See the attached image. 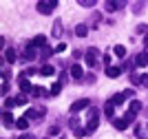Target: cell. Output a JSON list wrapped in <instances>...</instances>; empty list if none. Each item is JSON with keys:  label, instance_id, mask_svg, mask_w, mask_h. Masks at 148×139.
Listing matches in <instances>:
<instances>
[{"label": "cell", "instance_id": "cell-31", "mask_svg": "<svg viewBox=\"0 0 148 139\" xmlns=\"http://www.w3.org/2000/svg\"><path fill=\"white\" fill-rule=\"evenodd\" d=\"M18 139H33L31 135H22V137H18Z\"/></svg>", "mask_w": 148, "mask_h": 139}, {"label": "cell", "instance_id": "cell-10", "mask_svg": "<svg viewBox=\"0 0 148 139\" xmlns=\"http://www.w3.org/2000/svg\"><path fill=\"white\" fill-rule=\"evenodd\" d=\"M5 60L9 62V64H13V62L18 60V55H16V51H13V49H7V51H5Z\"/></svg>", "mask_w": 148, "mask_h": 139}, {"label": "cell", "instance_id": "cell-2", "mask_svg": "<svg viewBox=\"0 0 148 139\" xmlns=\"http://www.w3.org/2000/svg\"><path fill=\"white\" fill-rule=\"evenodd\" d=\"M128 97H133V91H124V93H117V95H113V99H111V104L113 106H117V104H124L126 102V99H128Z\"/></svg>", "mask_w": 148, "mask_h": 139}, {"label": "cell", "instance_id": "cell-33", "mask_svg": "<svg viewBox=\"0 0 148 139\" xmlns=\"http://www.w3.org/2000/svg\"><path fill=\"white\" fill-rule=\"evenodd\" d=\"M60 139H66V137H60Z\"/></svg>", "mask_w": 148, "mask_h": 139}, {"label": "cell", "instance_id": "cell-23", "mask_svg": "<svg viewBox=\"0 0 148 139\" xmlns=\"http://www.w3.org/2000/svg\"><path fill=\"white\" fill-rule=\"evenodd\" d=\"M104 113H106V117H113V104H111V102H106V106H104Z\"/></svg>", "mask_w": 148, "mask_h": 139}, {"label": "cell", "instance_id": "cell-14", "mask_svg": "<svg viewBox=\"0 0 148 139\" xmlns=\"http://www.w3.org/2000/svg\"><path fill=\"white\" fill-rule=\"evenodd\" d=\"M119 73H122L119 66H108L106 68V75H108V77H119Z\"/></svg>", "mask_w": 148, "mask_h": 139}, {"label": "cell", "instance_id": "cell-18", "mask_svg": "<svg viewBox=\"0 0 148 139\" xmlns=\"http://www.w3.org/2000/svg\"><path fill=\"white\" fill-rule=\"evenodd\" d=\"M119 7H124L122 2H106V5H104V9H106V11H117Z\"/></svg>", "mask_w": 148, "mask_h": 139}, {"label": "cell", "instance_id": "cell-4", "mask_svg": "<svg viewBox=\"0 0 148 139\" xmlns=\"http://www.w3.org/2000/svg\"><path fill=\"white\" fill-rule=\"evenodd\" d=\"M97 55H99V51L95 47L86 51V64H88V66H95V64H97Z\"/></svg>", "mask_w": 148, "mask_h": 139}, {"label": "cell", "instance_id": "cell-15", "mask_svg": "<svg viewBox=\"0 0 148 139\" xmlns=\"http://www.w3.org/2000/svg\"><path fill=\"white\" fill-rule=\"evenodd\" d=\"M130 113H133V115H137V113H139V110H142V102H137V99H133V102H130Z\"/></svg>", "mask_w": 148, "mask_h": 139}, {"label": "cell", "instance_id": "cell-16", "mask_svg": "<svg viewBox=\"0 0 148 139\" xmlns=\"http://www.w3.org/2000/svg\"><path fill=\"white\" fill-rule=\"evenodd\" d=\"M16 126H18V130H27V128H29V119H27V117H20V119L16 121Z\"/></svg>", "mask_w": 148, "mask_h": 139}, {"label": "cell", "instance_id": "cell-19", "mask_svg": "<svg viewBox=\"0 0 148 139\" xmlns=\"http://www.w3.org/2000/svg\"><path fill=\"white\" fill-rule=\"evenodd\" d=\"M36 53H38V51H36V49H33V47L29 44V49L25 51V55H22V58H25V60H33V58H36Z\"/></svg>", "mask_w": 148, "mask_h": 139}, {"label": "cell", "instance_id": "cell-30", "mask_svg": "<svg viewBox=\"0 0 148 139\" xmlns=\"http://www.w3.org/2000/svg\"><path fill=\"white\" fill-rule=\"evenodd\" d=\"M142 84H144V86L148 88V75H142Z\"/></svg>", "mask_w": 148, "mask_h": 139}, {"label": "cell", "instance_id": "cell-24", "mask_svg": "<svg viewBox=\"0 0 148 139\" xmlns=\"http://www.w3.org/2000/svg\"><path fill=\"white\" fill-rule=\"evenodd\" d=\"M25 104H27V97L25 95H18V97H16V106H25Z\"/></svg>", "mask_w": 148, "mask_h": 139}, {"label": "cell", "instance_id": "cell-22", "mask_svg": "<svg viewBox=\"0 0 148 139\" xmlns=\"http://www.w3.org/2000/svg\"><path fill=\"white\" fill-rule=\"evenodd\" d=\"M62 91V84H60V82H56V84H53V86H51V95H58V93H60Z\"/></svg>", "mask_w": 148, "mask_h": 139}, {"label": "cell", "instance_id": "cell-1", "mask_svg": "<svg viewBox=\"0 0 148 139\" xmlns=\"http://www.w3.org/2000/svg\"><path fill=\"white\" fill-rule=\"evenodd\" d=\"M58 7L56 0H47V2H38V11L44 13V16H49V13H53V9Z\"/></svg>", "mask_w": 148, "mask_h": 139}, {"label": "cell", "instance_id": "cell-6", "mask_svg": "<svg viewBox=\"0 0 148 139\" xmlns=\"http://www.w3.org/2000/svg\"><path fill=\"white\" fill-rule=\"evenodd\" d=\"M20 91H22V93H31V91H33V86L29 84V79H27L25 75L20 77Z\"/></svg>", "mask_w": 148, "mask_h": 139}, {"label": "cell", "instance_id": "cell-17", "mask_svg": "<svg viewBox=\"0 0 148 139\" xmlns=\"http://www.w3.org/2000/svg\"><path fill=\"white\" fill-rule=\"evenodd\" d=\"M40 73H42V75H47V77H51V75H53V73H56V68L51 66V64H44V66L40 68Z\"/></svg>", "mask_w": 148, "mask_h": 139}, {"label": "cell", "instance_id": "cell-20", "mask_svg": "<svg viewBox=\"0 0 148 139\" xmlns=\"http://www.w3.org/2000/svg\"><path fill=\"white\" fill-rule=\"evenodd\" d=\"M60 33H62V22L58 20V22L53 24V36H56V38H60Z\"/></svg>", "mask_w": 148, "mask_h": 139}, {"label": "cell", "instance_id": "cell-27", "mask_svg": "<svg viewBox=\"0 0 148 139\" xmlns=\"http://www.w3.org/2000/svg\"><path fill=\"white\" fill-rule=\"evenodd\" d=\"M5 106H7V108H11V106H16V99H5Z\"/></svg>", "mask_w": 148, "mask_h": 139}, {"label": "cell", "instance_id": "cell-25", "mask_svg": "<svg viewBox=\"0 0 148 139\" xmlns=\"http://www.w3.org/2000/svg\"><path fill=\"white\" fill-rule=\"evenodd\" d=\"M80 5H82V7H93L95 2H93V0H80Z\"/></svg>", "mask_w": 148, "mask_h": 139}, {"label": "cell", "instance_id": "cell-8", "mask_svg": "<svg viewBox=\"0 0 148 139\" xmlns=\"http://www.w3.org/2000/svg\"><path fill=\"white\" fill-rule=\"evenodd\" d=\"M135 64H137V66H146V64H148V51L137 55V58H135Z\"/></svg>", "mask_w": 148, "mask_h": 139}, {"label": "cell", "instance_id": "cell-21", "mask_svg": "<svg viewBox=\"0 0 148 139\" xmlns=\"http://www.w3.org/2000/svg\"><path fill=\"white\" fill-rule=\"evenodd\" d=\"M115 55H117V58H124V55H126V47L117 44V47H115Z\"/></svg>", "mask_w": 148, "mask_h": 139}, {"label": "cell", "instance_id": "cell-11", "mask_svg": "<svg viewBox=\"0 0 148 139\" xmlns=\"http://www.w3.org/2000/svg\"><path fill=\"white\" fill-rule=\"evenodd\" d=\"M2 121H5V126H7V128L16 124V121H13V115L9 113V110H5V113H2Z\"/></svg>", "mask_w": 148, "mask_h": 139}, {"label": "cell", "instance_id": "cell-7", "mask_svg": "<svg viewBox=\"0 0 148 139\" xmlns=\"http://www.w3.org/2000/svg\"><path fill=\"white\" fill-rule=\"evenodd\" d=\"M44 44H47V38H44V36H36L33 40H31V47H33V49L44 47Z\"/></svg>", "mask_w": 148, "mask_h": 139}, {"label": "cell", "instance_id": "cell-32", "mask_svg": "<svg viewBox=\"0 0 148 139\" xmlns=\"http://www.w3.org/2000/svg\"><path fill=\"white\" fill-rule=\"evenodd\" d=\"M144 44H146V49H148V36H146V38H144Z\"/></svg>", "mask_w": 148, "mask_h": 139}, {"label": "cell", "instance_id": "cell-3", "mask_svg": "<svg viewBox=\"0 0 148 139\" xmlns=\"http://www.w3.org/2000/svg\"><path fill=\"white\" fill-rule=\"evenodd\" d=\"M86 106H91V102H88L86 97H84V99H77V102L71 104V113H80V110H84Z\"/></svg>", "mask_w": 148, "mask_h": 139}, {"label": "cell", "instance_id": "cell-5", "mask_svg": "<svg viewBox=\"0 0 148 139\" xmlns=\"http://www.w3.org/2000/svg\"><path fill=\"white\" fill-rule=\"evenodd\" d=\"M42 115H44V108H38V110L36 108H29L25 117H27V119H40Z\"/></svg>", "mask_w": 148, "mask_h": 139}, {"label": "cell", "instance_id": "cell-12", "mask_svg": "<svg viewBox=\"0 0 148 139\" xmlns=\"http://www.w3.org/2000/svg\"><path fill=\"white\" fill-rule=\"evenodd\" d=\"M113 124H115V128H117V130H126L130 121L126 119V117H124V119H115V121H113Z\"/></svg>", "mask_w": 148, "mask_h": 139}, {"label": "cell", "instance_id": "cell-9", "mask_svg": "<svg viewBox=\"0 0 148 139\" xmlns=\"http://www.w3.org/2000/svg\"><path fill=\"white\" fill-rule=\"evenodd\" d=\"M71 75H73L75 79H82L84 71H82V66H80V64H73V66H71Z\"/></svg>", "mask_w": 148, "mask_h": 139}, {"label": "cell", "instance_id": "cell-13", "mask_svg": "<svg viewBox=\"0 0 148 139\" xmlns=\"http://www.w3.org/2000/svg\"><path fill=\"white\" fill-rule=\"evenodd\" d=\"M86 33H88V27H86V24H77V27H75V36H77V38H84Z\"/></svg>", "mask_w": 148, "mask_h": 139}, {"label": "cell", "instance_id": "cell-29", "mask_svg": "<svg viewBox=\"0 0 148 139\" xmlns=\"http://www.w3.org/2000/svg\"><path fill=\"white\" fill-rule=\"evenodd\" d=\"M64 49H66V44H58V47H56V51H58V53H62Z\"/></svg>", "mask_w": 148, "mask_h": 139}, {"label": "cell", "instance_id": "cell-28", "mask_svg": "<svg viewBox=\"0 0 148 139\" xmlns=\"http://www.w3.org/2000/svg\"><path fill=\"white\" fill-rule=\"evenodd\" d=\"M58 133H60V128H58V126H51L49 128V135H58Z\"/></svg>", "mask_w": 148, "mask_h": 139}, {"label": "cell", "instance_id": "cell-26", "mask_svg": "<svg viewBox=\"0 0 148 139\" xmlns=\"http://www.w3.org/2000/svg\"><path fill=\"white\" fill-rule=\"evenodd\" d=\"M49 55H51V49H49V47H44V49H42V58H44V60H47Z\"/></svg>", "mask_w": 148, "mask_h": 139}]
</instances>
